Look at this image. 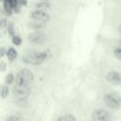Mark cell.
<instances>
[{
    "mask_svg": "<svg viewBox=\"0 0 121 121\" xmlns=\"http://www.w3.org/2000/svg\"><path fill=\"white\" fill-rule=\"evenodd\" d=\"M46 59V54L44 52L41 51H30L26 53L22 60L24 62L27 64H32V65H40L43 63Z\"/></svg>",
    "mask_w": 121,
    "mask_h": 121,
    "instance_id": "1",
    "label": "cell"
},
{
    "mask_svg": "<svg viewBox=\"0 0 121 121\" xmlns=\"http://www.w3.org/2000/svg\"><path fill=\"white\" fill-rule=\"evenodd\" d=\"M33 79H34V76L32 72L27 68H23L17 73L15 78V82H16V85L29 87Z\"/></svg>",
    "mask_w": 121,
    "mask_h": 121,
    "instance_id": "2",
    "label": "cell"
},
{
    "mask_svg": "<svg viewBox=\"0 0 121 121\" xmlns=\"http://www.w3.org/2000/svg\"><path fill=\"white\" fill-rule=\"evenodd\" d=\"M103 101L106 106L111 109H119L121 107V97L116 93H108L103 96Z\"/></svg>",
    "mask_w": 121,
    "mask_h": 121,
    "instance_id": "3",
    "label": "cell"
},
{
    "mask_svg": "<svg viewBox=\"0 0 121 121\" xmlns=\"http://www.w3.org/2000/svg\"><path fill=\"white\" fill-rule=\"evenodd\" d=\"M12 92L14 96H16L18 100H26V98L28 96L29 94V87L15 85L12 89Z\"/></svg>",
    "mask_w": 121,
    "mask_h": 121,
    "instance_id": "4",
    "label": "cell"
},
{
    "mask_svg": "<svg viewBox=\"0 0 121 121\" xmlns=\"http://www.w3.org/2000/svg\"><path fill=\"white\" fill-rule=\"evenodd\" d=\"M93 121H112L110 113L104 109H97L93 112Z\"/></svg>",
    "mask_w": 121,
    "mask_h": 121,
    "instance_id": "5",
    "label": "cell"
},
{
    "mask_svg": "<svg viewBox=\"0 0 121 121\" xmlns=\"http://www.w3.org/2000/svg\"><path fill=\"white\" fill-rule=\"evenodd\" d=\"M28 40L29 42H31L32 43H36V44H41L43 42H45L46 40V35L42 32V31H35L29 34L28 36Z\"/></svg>",
    "mask_w": 121,
    "mask_h": 121,
    "instance_id": "6",
    "label": "cell"
},
{
    "mask_svg": "<svg viewBox=\"0 0 121 121\" xmlns=\"http://www.w3.org/2000/svg\"><path fill=\"white\" fill-rule=\"evenodd\" d=\"M31 18L33 21H37V22H42V23H46L49 20V14L47 12H45L44 10H40V9H36L31 13Z\"/></svg>",
    "mask_w": 121,
    "mask_h": 121,
    "instance_id": "7",
    "label": "cell"
},
{
    "mask_svg": "<svg viewBox=\"0 0 121 121\" xmlns=\"http://www.w3.org/2000/svg\"><path fill=\"white\" fill-rule=\"evenodd\" d=\"M107 81L113 85H121V74L116 71H111L106 76Z\"/></svg>",
    "mask_w": 121,
    "mask_h": 121,
    "instance_id": "8",
    "label": "cell"
},
{
    "mask_svg": "<svg viewBox=\"0 0 121 121\" xmlns=\"http://www.w3.org/2000/svg\"><path fill=\"white\" fill-rule=\"evenodd\" d=\"M7 57L9 60H14L17 57V51L13 48V47H9L8 50H7Z\"/></svg>",
    "mask_w": 121,
    "mask_h": 121,
    "instance_id": "9",
    "label": "cell"
},
{
    "mask_svg": "<svg viewBox=\"0 0 121 121\" xmlns=\"http://www.w3.org/2000/svg\"><path fill=\"white\" fill-rule=\"evenodd\" d=\"M35 7H36V9H37L44 10V11H45V10L50 7V5H49V3H47V1H42V2L38 3Z\"/></svg>",
    "mask_w": 121,
    "mask_h": 121,
    "instance_id": "10",
    "label": "cell"
},
{
    "mask_svg": "<svg viewBox=\"0 0 121 121\" xmlns=\"http://www.w3.org/2000/svg\"><path fill=\"white\" fill-rule=\"evenodd\" d=\"M58 121H77V120L72 114H68L67 113V114H63V115L60 116Z\"/></svg>",
    "mask_w": 121,
    "mask_h": 121,
    "instance_id": "11",
    "label": "cell"
},
{
    "mask_svg": "<svg viewBox=\"0 0 121 121\" xmlns=\"http://www.w3.org/2000/svg\"><path fill=\"white\" fill-rule=\"evenodd\" d=\"M44 24H45V23H42V22H37V21H34L33 23H31V24H30V26H31V27H34V28H36V29L38 30L39 28L43 27Z\"/></svg>",
    "mask_w": 121,
    "mask_h": 121,
    "instance_id": "12",
    "label": "cell"
},
{
    "mask_svg": "<svg viewBox=\"0 0 121 121\" xmlns=\"http://www.w3.org/2000/svg\"><path fill=\"white\" fill-rule=\"evenodd\" d=\"M9 95V87L6 85H3L1 88V96L2 98H6Z\"/></svg>",
    "mask_w": 121,
    "mask_h": 121,
    "instance_id": "13",
    "label": "cell"
},
{
    "mask_svg": "<svg viewBox=\"0 0 121 121\" xmlns=\"http://www.w3.org/2000/svg\"><path fill=\"white\" fill-rule=\"evenodd\" d=\"M113 53H114V56H115L118 60H121V45L116 46L115 49H114V51H113Z\"/></svg>",
    "mask_w": 121,
    "mask_h": 121,
    "instance_id": "14",
    "label": "cell"
},
{
    "mask_svg": "<svg viewBox=\"0 0 121 121\" xmlns=\"http://www.w3.org/2000/svg\"><path fill=\"white\" fill-rule=\"evenodd\" d=\"M13 80H14V77H13V75L11 74V73H9L7 77H6V83L8 84V85H9V84H11L12 82H13Z\"/></svg>",
    "mask_w": 121,
    "mask_h": 121,
    "instance_id": "15",
    "label": "cell"
},
{
    "mask_svg": "<svg viewBox=\"0 0 121 121\" xmlns=\"http://www.w3.org/2000/svg\"><path fill=\"white\" fill-rule=\"evenodd\" d=\"M22 43V40L18 36H12V43L15 45H20Z\"/></svg>",
    "mask_w": 121,
    "mask_h": 121,
    "instance_id": "16",
    "label": "cell"
},
{
    "mask_svg": "<svg viewBox=\"0 0 121 121\" xmlns=\"http://www.w3.org/2000/svg\"><path fill=\"white\" fill-rule=\"evenodd\" d=\"M6 121H21V119L17 115H10L6 119Z\"/></svg>",
    "mask_w": 121,
    "mask_h": 121,
    "instance_id": "17",
    "label": "cell"
},
{
    "mask_svg": "<svg viewBox=\"0 0 121 121\" xmlns=\"http://www.w3.org/2000/svg\"><path fill=\"white\" fill-rule=\"evenodd\" d=\"M20 5H26V0H18Z\"/></svg>",
    "mask_w": 121,
    "mask_h": 121,
    "instance_id": "18",
    "label": "cell"
},
{
    "mask_svg": "<svg viewBox=\"0 0 121 121\" xmlns=\"http://www.w3.org/2000/svg\"><path fill=\"white\" fill-rule=\"evenodd\" d=\"M4 53H5V48H4V47H2V48H1V57H3V56H4Z\"/></svg>",
    "mask_w": 121,
    "mask_h": 121,
    "instance_id": "19",
    "label": "cell"
},
{
    "mask_svg": "<svg viewBox=\"0 0 121 121\" xmlns=\"http://www.w3.org/2000/svg\"><path fill=\"white\" fill-rule=\"evenodd\" d=\"M118 45H121V39L118 41Z\"/></svg>",
    "mask_w": 121,
    "mask_h": 121,
    "instance_id": "20",
    "label": "cell"
},
{
    "mask_svg": "<svg viewBox=\"0 0 121 121\" xmlns=\"http://www.w3.org/2000/svg\"><path fill=\"white\" fill-rule=\"evenodd\" d=\"M119 32H120V33H121V25H120V26H119Z\"/></svg>",
    "mask_w": 121,
    "mask_h": 121,
    "instance_id": "21",
    "label": "cell"
},
{
    "mask_svg": "<svg viewBox=\"0 0 121 121\" xmlns=\"http://www.w3.org/2000/svg\"><path fill=\"white\" fill-rule=\"evenodd\" d=\"M41 1H49V0H41Z\"/></svg>",
    "mask_w": 121,
    "mask_h": 121,
    "instance_id": "22",
    "label": "cell"
},
{
    "mask_svg": "<svg viewBox=\"0 0 121 121\" xmlns=\"http://www.w3.org/2000/svg\"><path fill=\"white\" fill-rule=\"evenodd\" d=\"M2 1H3V2H4V1H5V0H2Z\"/></svg>",
    "mask_w": 121,
    "mask_h": 121,
    "instance_id": "23",
    "label": "cell"
}]
</instances>
